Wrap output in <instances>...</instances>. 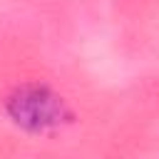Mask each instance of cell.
I'll use <instances>...</instances> for the list:
<instances>
[{
  "label": "cell",
  "mask_w": 159,
  "mask_h": 159,
  "mask_svg": "<svg viewBox=\"0 0 159 159\" xmlns=\"http://www.w3.org/2000/svg\"><path fill=\"white\" fill-rule=\"evenodd\" d=\"M7 114L27 132H50L72 119L65 99L45 84H22L7 99Z\"/></svg>",
  "instance_id": "6da1fadb"
}]
</instances>
